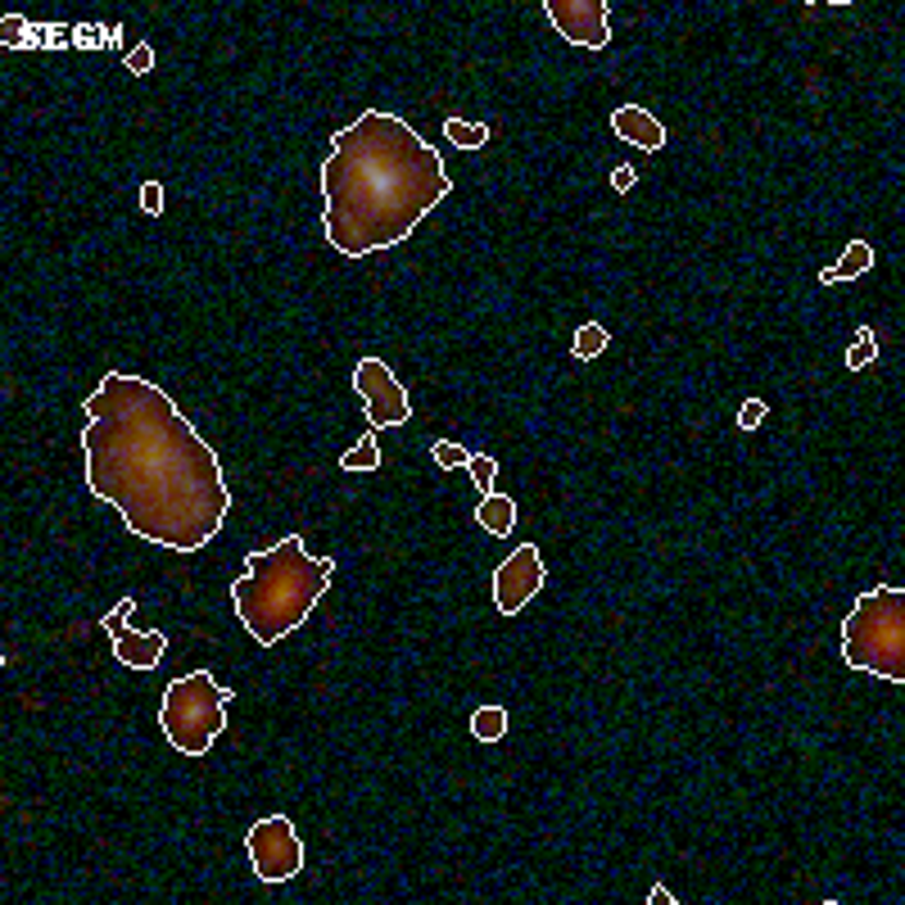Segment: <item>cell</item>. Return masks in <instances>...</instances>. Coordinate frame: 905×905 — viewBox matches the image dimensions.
I'll use <instances>...</instances> for the list:
<instances>
[{"label": "cell", "instance_id": "cell-1", "mask_svg": "<svg viewBox=\"0 0 905 905\" xmlns=\"http://www.w3.org/2000/svg\"><path fill=\"white\" fill-rule=\"evenodd\" d=\"M86 490L168 553H200L227 526L231 490L218 452L155 381L105 372L82 403Z\"/></svg>", "mask_w": 905, "mask_h": 905}, {"label": "cell", "instance_id": "cell-2", "mask_svg": "<svg viewBox=\"0 0 905 905\" xmlns=\"http://www.w3.org/2000/svg\"><path fill=\"white\" fill-rule=\"evenodd\" d=\"M452 195L439 149L399 113L362 109L330 136L322 164V231L345 258L395 250Z\"/></svg>", "mask_w": 905, "mask_h": 905}, {"label": "cell", "instance_id": "cell-3", "mask_svg": "<svg viewBox=\"0 0 905 905\" xmlns=\"http://www.w3.org/2000/svg\"><path fill=\"white\" fill-rule=\"evenodd\" d=\"M330 580H336V557H313L304 539L286 534L272 548L245 557V576L231 584V602L250 639L272 648L313 616Z\"/></svg>", "mask_w": 905, "mask_h": 905}, {"label": "cell", "instance_id": "cell-4", "mask_svg": "<svg viewBox=\"0 0 905 905\" xmlns=\"http://www.w3.org/2000/svg\"><path fill=\"white\" fill-rule=\"evenodd\" d=\"M842 661L852 671L905 684V589L879 584L856 598L842 620Z\"/></svg>", "mask_w": 905, "mask_h": 905}, {"label": "cell", "instance_id": "cell-5", "mask_svg": "<svg viewBox=\"0 0 905 905\" xmlns=\"http://www.w3.org/2000/svg\"><path fill=\"white\" fill-rule=\"evenodd\" d=\"M236 692L222 688L208 671H191L164 688L159 702V729L181 751V757H204L227 734V707Z\"/></svg>", "mask_w": 905, "mask_h": 905}, {"label": "cell", "instance_id": "cell-6", "mask_svg": "<svg viewBox=\"0 0 905 905\" xmlns=\"http://www.w3.org/2000/svg\"><path fill=\"white\" fill-rule=\"evenodd\" d=\"M245 852H250L258 883H290L304 873V860H309L304 837L294 833L286 814H263V820H254L245 833Z\"/></svg>", "mask_w": 905, "mask_h": 905}, {"label": "cell", "instance_id": "cell-7", "mask_svg": "<svg viewBox=\"0 0 905 905\" xmlns=\"http://www.w3.org/2000/svg\"><path fill=\"white\" fill-rule=\"evenodd\" d=\"M353 389H358V399H362V408H367V421L376 431H395L412 417L408 389L395 381V372H389L381 358H358Z\"/></svg>", "mask_w": 905, "mask_h": 905}, {"label": "cell", "instance_id": "cell-8", "mask_svg": "<svg viewBox=\"0 0 905 905\" xmlns=\"http://www.w3.org/2000/svg\"><path fill=\"white\" fill-rule=\"evenodd\" d=\"M548 584V566H543V553L534 543H521L507 562L494 566V607L503 616L526 612V602L539 598V589Z\"/></svg>", "mask_w": 905, "mask_h": 905}, {"label": "cell", "instance_id": "cell-9", "mask_svg": "<svg viewBox=\"0 0 905 905\" xmlns=\"http://www.w3.org/2000/svg\"><path fill=\"white\" fill-rule=\"evenodd\" d=\"M543 14L557 33L580 50L612 46V5L607 0H543Z\"/></svg>", "mask_w": 905, "mask_h": 905}, {"label": "cell", "instance_id": "cell-10", "mask_svg": "<svg viewBox=\"0 0 905 905\" xmlns=\"http://www.w3.org/2000/svg\"><path fill=\"white\" fill-rule=\"evenodd\" d=\"M136 612V598H123L118 607L100 620L105 625V634H109V643H113V656L123 661L128 671H155L159 661H164V648H168V639L159 629H132L128 625V616Z\"/></svg>", "mask_w": 905, "mask_h": 905}, {"label": "cell", "instance_id": "cell-11", "mask_svg": "<svg viewBox=\"0 0 905 905\" xmlns=\"http://www.w3.org/2000/svg\"><path fill=\"white\" fill-rule=\"evenodd\" d=\"M612 132H616L620 141H629V145L648 149V155L666 149V128H661L643 105H620V109L612 113Z\"/></svg>", "mask_w": 905, "mask_h": 905}, {"label": "cell", "instance_id": "cell-12", "mask_svg": "<svg viewBox=\"0 0 905 905\" xmlns=\"http://www.w3.org/2000/svg\"><path fill=\"white\" fill-rule=\"evenodd\" d=\"M475 526H485L494 539H507L511 530H517V498H507V494H485L475 507Z\"/></svg>", "mask_w": 905, "mask_h": 905}, {"label": "cell", "instance_id": "cell-13", "mask_svg": "<svg viewBox=\"0 0 905 905\" xmlns=\"http://www.w3.org/2000/svg\"><path fill=\"white\" fill-rule=\"evenodd\" d=\"M869 267H873V245H869V240H852V245L842 250V258H837L833 267H824V272H820V286L856 281V277H865Z\"/></svg>", "mask_w": 905, "mask_h": 905}, {"label": "cell", "instance_id": "cell-14", "mask_svg": "<svg viewBox=\"0 0 905 905\" xmlns=\"http://www.w3.org/2000/svg\"><path fill=\"white\" fill-rule=\"evenodd\" d=\"M340 467L345 471H381V444H376V426L362 435L349 452H340Z\"/></svg>", "mask_w": 905, "mask_h": 905}, {"label": "cell", "instance_id": "cell-15", "mask_svg": "<svg viewBox=\"0 0 905 905\" xmlns=\"http://www.w3.org/2000/svg\"><path fill=\"white\" fill-rule=\"evenodd\" d=\"M444 136L458 145V149H480V145H490V128H485V123H471V118H448V123H444Z\"/></svg>", "mask_w": 905, "mask_h": 905}, {"label": "cell", "instance_id": "cell-16", "mask_svg": "<svg viewBox=\"0 0 905 905\" xmlns=\"http://www.w3.org/2000/svg\"><path fill=\"white\" fill-rule=\"evenodd\" d=\"M471 734H475V743H498L507 734V711L503 707H480L471 715Z\"/></svg>", "mask_w": 905, "mask_h": 905}, {"label": "cell", "instance_id": "cell-17", "mask_svg": "<svg viewBox=\"0 0 905 905\" xmlns=\"http://www.w3.org/2000/svg\"><path fill=\"white\" fill-rule=\"evenodd\" d=\"M612 345V336H607V326H598V322H584L580 330H576V345H570V353H576L580 362H593L602 349Z\"/></svg>", "mask_w": 905, "mask_h": 905}, {"label": "cell", "instance_id": "cell-18", "mask_svg": "<svg viewBox=\"0 0 905 905\" xmlns=\"http://www.w3.org/2000/svg\"><path fill=\"white\" fill-rule=\"evenodd\" d=\"M879 336H873V326H856V345L847 349V367L852 372H860V367H869L873 362V353H879V345H873Z\"/></svg>", "mask_w": 905, "mask_h": 905}, {"label": "cell", "instance_id": "cell-19", "mask_svg": "<svg viewBox=\"0 0 905 905\" xmlns=\"http://www.w3.org/2000/svg\"><path fill=\"white\" fill-rule=\"evenodd\" d=\"M431 458H435L444 471H452V467H467V462H471V452H467L462 444H452V439H435V444H431Z\"/></svg>", "mask_w": 905, "mask_h": 905}, {"label": "cell", "instance_id": "cell-20", "mask_svg": "<svg viewBox=\"0 0 905 905\" xmlns=\"http://www.w3.org/2000/svg\"><path fill=\"white\" fill-rule=\"evenodd\" d=\"M467 471H471V480H475V490H494V475H498V462L490 458V452H471V462H467Z\"/></svg>", "mask_w": 905, "mask_h": 905}, {"label": "cell", "instance_id": "cell-21", "mask_svg": "<svg viewBox=\"0 0 905 905\" xmlns=\"http://www.w3.org/2000/svg\"><path fill=\"white\" fill-rule=\"evenodd\" d=\"M765 412H770L765 399H747V403L738 408V431H757L761 421H765Z\"/></svg>", "mask_w": 905, "mask_h": 905}, {"label": "cell", "instance_id": "cell-22", "mask_svg": "<svg viewBox=\"0 0 905 905\" xmlns=\"http://www.w3.org/2000/svg\"><path fill=\"white\" fill-rule=\"evenodd\" d=\"M123 59H128V73L145 77L149 69H155V46H149V41H141V46H132V55H123Z\"/></svg>", "mask_w": 905, "mask_h": 905}, {"label": "cell", "instance_id": "cell-23", "mask_svg": "<svg viewBox=\"0 0 905 905\" xmlns=\"http://www.w3.org/2000/svg\"><path fill=\"white\" fill-rule=\"evenodd\" d=\"M141 208L149 218L164 214V181H145V186H141Z\"/></svg>", "mask_w": 905, "mask_h": 905}, {"label": "cell", "instance_id": "cell-24", "mask_svg": "<svg viewBox=\"0 0 905 905\" xmlns=\"http://www.w3.org/2000/svg\"><path fill=\"white\" fill-rule=\"evenodd\" d=\"M634 181H639V177H634V168H612V191L625 195V191H634Z\"/></svg>", "mask_w": 905, "mask_h": 905}, {"label": "cell", "instance_id": "cell-25", "mask_svg": "<svg viewBox=\"0 0 905 905\" xmlns=\"http://www.w3.org/2000/svg\"><path fill=\"white\" fill-rule=\"evenodd\" d=\"M648 901H652V905H666V901H671V905H675V896H671V892H666V888H661V883H656V888H652V896H648Z\"/></svg>", "mask_w": 905, "mask_h": 905}]
</instances>
